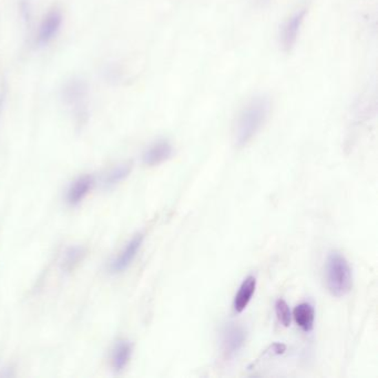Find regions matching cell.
<instances>
[{"mask_svg":"<svg viewBox=\"0 0 378 378\" xmlns=\"http://www.w3.org/2000/svg\"><path fill=\"white\" fill-rule=\"evenodd\" d=\"M256 290V279L250 275L242 282L235 297H234L233 307L236 313H242L248 307L249 303L253 297Z\"/></svg>","mask_w":378,"mask_h":378,"instance_id":"30bf717a","label":"cell"},{"mask_svg":"<svg viewBox=\"0 0 378 378\" xmlns=\"http://www.w3.org/2000/svg\"><path fill=\"white\" fill-rule=\"evenodd\" d=\"M327 288L335 297H343L350 293L353 287V275L348 262L339 252H330L325 266Z\"/></svg>","mask_w":378,"mask_h":378,"instance_id":"7a4b0ae2","label":"cell"},{"mask_svg":"<svg viewBox=\"0 0 378 378\" xmlns=\"http://www.w3.org/2000/svg\"><path fill=\"white\" fill-rule=\"evenodd\" d=\"M174 154V148L168 140H158L157 143L151 145L145 154H143V161L145 165L154 167L165 162V160Z\"/></svg>","mask_w":378,"mask_h":378,"instance_id":"9c48e42d","label":"cell"},{"mask_svg":"<svg viewBox=\"0 0 378 378\" xmlns=\"http://www.w3.org/2000/svg\"><path fill=\"white\" fill-rule=\"evenodd\" d=\"M131 355H132V344L129 341H119L114 350H112V356H111V363L112 367L116 372H121L125 370V366L128 365L130 361Z\"/></svg>","mask_w":378,"mask_h":378,"instance_id":"7c38bea8","label":"cell"},{"mask_svg":"<svg viewBox=\"0 0 378 378\" xmlns=\"http://www.w3.org/2000/svg\"><path fill=\"white\" fill-rule=\"evenodd\" d=\"M246 332L243 327L236 324H228L222 333V348L227 359H232L244 346Z\"/></svg>","mask_w":378,"mask_h":378,"instance_id":"277c9868","label":"cell"},{"mask_svg":"<svg viewBox=\"0 0 378 378\" xmlns=\"http://www.w3.org/2000/svg\"><path fill=\"white\" fill-rule=\"evenodd\" d=\"M143 240H145V235L143 233L137 234V235H134L130 240L128 244L125 245V248L123 249V252L114 261L111 262L110 265H109L110 273H123V271L127 270L130 266L134 258L137 256L141 245H143Z\"/></svg>","mask_w":378,"mask_h":378,"instance_id":"5b68a950","label":"cell"},{"mask_svg":"<svg viewBox=\"0 0 378 378\" xmlns=\"http://www.w3.org/2000/svg\"><path fill=\"white\" fill-rule=\"evenodd\" d=\"M63 97L65 103L74 108H83L88 98V85L81 79L70 80L63 87Z\"/></svg>","mask_w":378,"mask_h":378,"instance_id":"ba28073f","label":"cell"},{"mask_svg":"<svg viewBox=\"0 0 378 378\" xmlns=\"http://www.w3.org/2000/svg\"><path fill=\"white\" fill-rule=\"evenodd\" d=\"M293 317L296 324L301 327L302 330L310 333L314 328V319H315V311L313 305L310 303H302L297 305L293 311Z\"/></svg>","mask_w":378,"mask_h":378,"instance_id":"8fae6325","label":"cell"},{"mask_svg":"<svg viewBox=\"0 0 378 378\" xmlns=\"http://www.w3.org/2000/svg\"><path fill=\"white\" fill-rule=\"evenodd\" d=\"M85 249L83 246H70L63 254L61 269L67 273L72 272L85 259Z\"/></svg>","mask_w":378,"mask_h":378,"instance_id":"4fadbf2b","label":"cell"},{"mask_svg":"<svg viewBox=\"0 0 378 378\" xmlns=\"http://www.w3.org/2000/svg\"><path fill=\"white\" fill-rule=\"evenodd\" d=\"M132 171V165L130 162L119 165L112 170L109 171L108 174L103 179V185L105 188L111 189L123 182V180L127 179L130 176Z\"/></svg>","mask_w":378,"mask_h":378,"instance_id":"5bb4252c","label":"cell"},{"mask_svg":"<svg viewBox=\"0 0 378 378\" xmlns=\"http://www.w3.org/2000/svg\"><path fill=\"white\" fill-rule=\"evenodd\" d=\"M94 185H96V179L94 176L87 174V176H80L69 187L65 193V201L72 207H77L83 202L85 196L92 192Z\"/></svg>","mask_w":378,"mask_h":378,"instance_id":"52a82bcc","label":"cell"},{"mask_svg":"<svg viewBox=\"0 0 378 378\" xmlns=\"http://www.w3.org/2000/svg\"><path fill=\"white\" fill-rule=\"evenodd\" d=\"M63 25V14L59 9L49 10L38 26L37 34H36V43L38 46H48L52 40L56 39L61 27Z\"/></svg>","mask_w":378,"mask_h":378,"instance_id":"3957f363","label":"cell"},{"mask_svg":"<svg viewBox=\"0 0 378 378\" xmlns=\"http://www.w3.org/2000/svg\"><path fill=\"white\" fill-rule=\"evenodd\" d=\"M275 314L280 323L284 327H288L292 321V313L290 307L284 300H277L275 303Z\"/></svg>","mask_w":378,"mask_h":378,"instance_id":"9a60e30c","label":"cell"},{"mask_svg":"<svg viewBox=\"0 0 378 378\" xmlns=\"http://www.w3.org/2000/svg\"><path fill=\"white\" fill-rule=\"evenodd\" d=\"M306 16V9H301L296 12L292 17L288 18L282 29L281 45L285 52H291L293 49L296 40L299 38L302 25L304 23Z\"/></svg>","mask_w":378,"mask_h":378,"instance_id":"8992f818","label":"cell"},{"mask_svg":"<svg viewBox=\"0 0 378 378\" xmlns=\"http://www.w3.org/2000/svg\"><path fill=\"white\" fill-rule=\"evenodd\" d=\"M271 111L269 98L256 97L251 100L240 114L235 127V143L238 147H244L255 137L268 119Z\"/></svg>","mask_w":378,"mask_h":378,"instance_id":"6da1fadb","label":"cell"}]
</instances>
